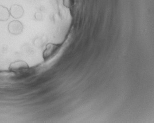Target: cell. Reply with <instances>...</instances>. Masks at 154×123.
<instances>
[{
	"mask_svg": "<svg viewBox=\"0 0 154 123\" xmlns=\"http://www.w3.org/2000/svg\"><path fill=\"white\" fill-rule=\"evenodd\" d=\"M10 15L9 10L3 5H0V20H7L8 19Z\"/></svg>",
	"mask_w": 154,
	"mask_h": 123,
	"instance_id": "5",
	"label": "cell"
},
{
	"mask_svg": "<svg viewBox=\"0 0 154 123\" xmlns=\"http://www.w3.org/2000/svg\"><path fill=\"white\" fill-rule=\"evenodd\" d=\"M62 46V44L50 43L46 46L45 50L42 54L44 60L47 61L52 57L59 51Z\"/></svg>",
	"mask_w": 154,
	"mask_h": 123,
	"instance_id": "2",
	"label": "cell"
},
{
	"mask_svg": "<svg viewBox=\"0 0 154 123\" xmlns=\"http://www.w3.org/2000/svg\"><path fill=\"white\" fill-rule=\"evenodd\" d=\"M29 69L27 63L22 61L15 62L11 64L9 67V71L17 75H22L26 73Z\"/></svg>",
	"mask_w": 154,
	"mask_h": 123,
	"instance_id": "1",
	"label": "cell"
},
{
	"mask_svg": "<svg viewBox=\"0 0 154 123\" xmlns=\"http://www.w3.org/2000/svg\"><path fill=\"white\" fill-rule=\"evenodd\" d=\"M9 12L13 18L18 19L22 17V16L23 15V9L22 7L19 5H15L11 7Z\"/></svg>",
	"mask_w": 154,
	"mask_h": 123,
	"instance_id": "4",
	"label": "cell"
},
{
	"mask_svg": "<svg viewBox=\"0 0 154 123\" xmlns=\"http://www.w3.org/2000/svg\"><path fill=\"white\" fill-rule=\"evenodd\" d=\"M8 30L10 33L14 35H18L21 33L23 30V25L18 20H13L9 23Z\"/></svg>",
	"mask_w": 154,
	"mask_h": 123,
	"instance_id": "3",
	"label": "cell"
}]
</instances>
